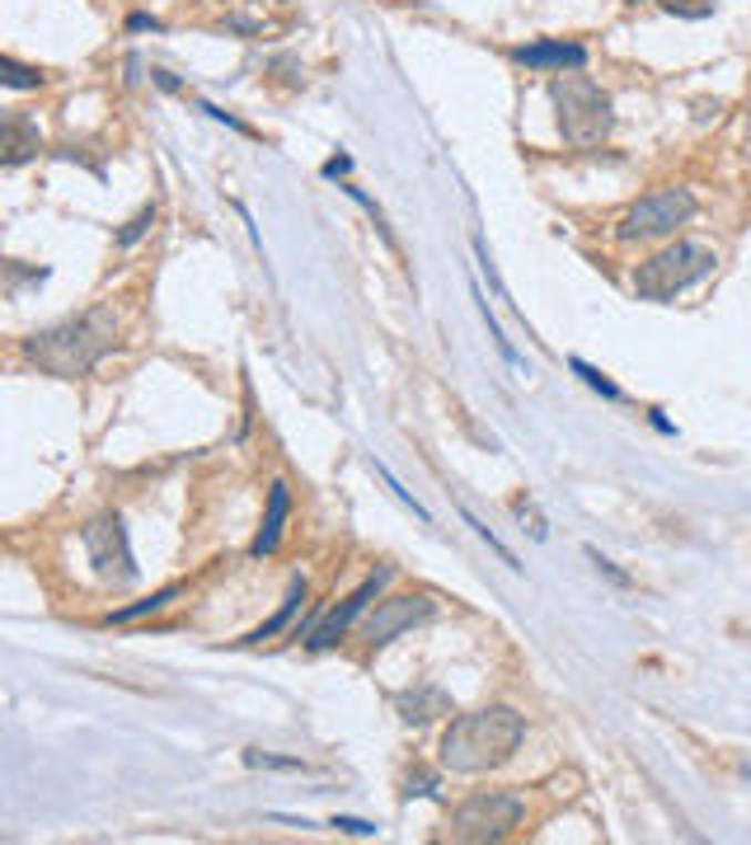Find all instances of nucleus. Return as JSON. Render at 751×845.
<instances>
[{
	"instance_id": "obj_1",
	"label": "nucleus",
	"mask_w": 751,
	"mask_h": 845,
	"mask_svg": "<svg viewBox=\"0 0 751 845\" xmlns=\"http://www.w3.org/2000/svg\"><path fill=\"white\" fill-rule=\"evenodd\" d=\"M113 348H117L113 310L94 306V310H85V316H71L62 324H48V329L29 333V339L19 343V358H24L29 367H38L43 377L75 381V377H90Z\"/></svg>"
},
{
	"instance_id": "obj_2",
	"label": "nucleus",
	"mask_w": 751,
	"mask_h": 845,
	"mask_svg": "<svg viewBox=\"0 0 751 845\" xmlns=\"http://www.w3.org/2000/svg\"><path fill=\"white\" fill-rule=\"evenodd\" d=\"M522 738H526V719L512 704H484V710L456 714L446 723L438 761L451 775H488L517 756Z\"/></svg>"
},
{
	"instance_id": "obj_3",
	"label": "nucleus",
	"mask_w": 751,
	"mask_h": 845,
	"mask_svg": "<svg viewBox=\"0 0 751 845\" xmlns=\"http://www.w3.org/2000/svg\"><path fill=\"white\" fill-rule=\"evenodd\" d=\"M549 100L559 113V136L568 146H597L616 127V104L610 94L587 81V75H555L549 81Z\"/></svg>"
},
{
	"instance_id": "obj_4",
	"label": "nucleus",
	"mask_w": 751,
	"mask_h": 845,
	"mask_svg": "<svg viewBox=\"0 0 751 845\" xmlns=\"http://www.w3.org/2000/svg\"><path fill=\"white\" fill-rule=\"evenodd\" d=\"M714 264H719V254L709 245L677 240V245L658 249L654 259H644L635 268V291L644 301H671V297H681V291H690L696 282H704L709 272H714Z\"/></svg>"
},
{
	"instance_id": "obj_5",
	"label": "nucleus",
	"mask_w": 751,
	"mask_h": 845,
	"mask_svg": "<svg viewBox=\"0 0 751 845\" xmlns=\"http://www.w3.org/2000/svg\"><path fill=\"white\" fill-rule=\"evenodd\" d=\"M526 817V803L517 794L507 790H480L461 798L456 808H451V827L446 836L451 841H465V845H488V841H503L512 836V827Z\"/></svg>"
},
{
	"instance_id": "obj_6",
	"label": "nucleus",
	"mask_w": 751,
	"mask_h": 845,
	"mask_svg": "<svg viewBox=\"0 0 751 845\" xmlns=\"http://www.w3.org/2000/svg\"><path fill=\"white\" fill-rule=\"evenodd\" d=\"M81 545L94 564V578L109 583V587H132L142 578L136 568V555H132V540H127V522L117 513H99L81 526Z\"/></svg>"
},
{
	"instance_id": "obj_7",
	"label": "nucleus",
	"mask_w": 751,
	"mask_h": 845,
	"mask_svg": "<svg viewBox=\"0 0 751 845\" xmlns=\"http://www.w3.org/2000/svg\"><path fill=\"white\" fill-rule=\"evenodd\" d=\"M690 216H696V193H690V188H654L648 198H639L635 207L620 216L616 235H620L625 245H635V240H662V235H671L677 226H686Z\"/></svg>"
},
{
	"instance_id": "obj_8",
	"label": "nucleus",
	"mask_w": 751,
	"mask_h": 845,
	"mask_svg": "<svg viewBox=\"0 0 751 845\" xmlns=\"http://www.w3.org/2000/svg\"><path fill=\"white\" fill-rule=\"evenodd\" d=\"M432 616H438V601H432L428 592H400V597H385V601H375V611L367 616L362 639H367V648H385V643H394L400 635H409V630H419V625H428Z\"/></svg>"
},
{
	"instance_id": "obj_9",
	"label": "nucleus",
	"mask_w": 751,
	"mask_h": 845,
	"mask_svg": "<svg viewBox=\"0 0 751 845\" xmlns=\"http://www.w3.org/2000/svg\"><path fill=\"white\" fill-rule=\"evenodd\" d=\"M385 583H390V568H375V574L358 587V592L343 597V601L333 606V611H329L320 625H315V630L306 635V643L315 648V653H329V648H333V643H339V639L352 630V620H358V616L367 611V606H371L375 597H381V587H385Z\"/></svg>"
},
{
	"instance_id": "obj_10",
	"label": "nucleus",
	"mask_w": 751,
	"mask_h": 845,
	"mask_svg": "<svg viewBox=\"0 0 751 845\" xmlns=\"http://www.w3.org/2000/svg\"><path fill=\"white\" fill-rule=\"evenodd\" d=\"M512 62L531 66V71H583L587 66V48L583 43H564V38H541V43L512 48Z\"/></svg>"
},
{
	"instance_id": "obj_11",
	"label": "nucleus",
	"mask_w": 751,
	"mask_h": 845,
	"mask_svg": "<svg viewBox=\"0 0 751 845\" xmlns=\"http://www.w3.org/2000/svg\"><path fill=\"white\" fill-rule=\"evenodd\" d=\"M394 714H400L409 729H428V723H438L442 714H451V695L442 691V686H432V681L404 686V691H394Z\"/></svg>"
},
{
	"instance_id": "obj_12",
	"label": "nucleus",
	"mask_w": 751,
	"mask_h": 845,
	"mask_svg": "<svg viewBox=\"0 0 751 845\" xmlns=\"http://www.w3.org/2000/svg\"><path fill=\"white\" fill-rule=\"evenodd\" d=\"M287 513H291V488H287V480H272V484H268L264 526H259V536H254V545H249L254 559H264V555H272V549H278L282 530H287Z\"/></svg>"
},
{
	"instance_id": "obj_13",
	"label": "nucleus",
	"mask_w": 751,
	"mask_h": 845,
	"mask_svg": "<svg viewBox=\"0 0 751 845\" xmlns=\"http://www.w3.org/2000/svg\"><path fill=\"white\" fill-rule=\"evenodd\" d=\"M301 606H306V578H291V587H287L282 606H278V611H272V616L259 625V630H249V635L240 639V648H259V643H268V639H278V635L287 630V625L296 620V611H301Z\"/></svg>"
},
{
	"instance_id": "obj_14",
	"label": "nucleus",
	"mask_w": 751,
	"mask_h": 845,
	"mask_svg": "<svg viewBox=\"0 0 751 845\" xmlns=\"http://www.w3.org/2000/svg\"><path fill=\"white\" fill-rule=\"evenodd\" d=\"M38 151H43V136H38V123H29V117L10 113V117H6V169H19L24 161H33Z\"/></svg>"
},
{
	"instance_id": "obj_15",
	"label": "nucleus",
	"mask_w": 751,
	"mask_h": 845,
	"mask_svg": "<svg viewBox=\"0 0 751 845\" xmlns=\"http://www.w3.org/2000/svg\"><path fill=\"white\" fill-rule=\"evenodd\" d=\"M184 597V587L174 583V587H161V592H151L142 601H132V606H117V611L109 616V625H127V620H142V616H155V611H165V606H174Z\"/></svg>"
},
{
	"instance_id": "obj_16",
	"label": "nucleus",
	"mask_w": 751,
	"mask_h": 845,
	"mask_svg": "<svg viewBox=\"0 0 751 845\" xmlns=\"http://www.w3.org/2000/svg\"><path fill=\"white\" fill-rule=\"evenodd\" d=\"M568 371H573V377H583V385H587V390H597L601 400H610V404H620V400H625V390H620L616 381H610L606 371L591 367V362H583V358H568Z\"/></svg>"
},
{
	"instance_id": "obj_17",
	"label": "nucleus",
	"mask_w": 751,
	"mask_h": 845,
	"mask_svg": "<svg viewBox=\"0 0 751 845\" xmlns=\"http://www.w3.org/2000/svg\"><path fill=\"white\" fill-rule=\"evenodd\" d=\"M0 81H6L10 90H38V85H43L48 81V71H38V66H24V62H19V56H0Z\"/></svg>"
},
{
	"instance_id": "obj_18",
	"label": "nucleus",
	"mask_w": 751,
	"mask_h": 845,
	"mask_svg": "<svg viewBox=\"0 0 751 845\" xmlns=\"http://www.w3.org/2000/svg\"><path fill=\"white\" fill-rule=\"evenodd\" d=\"M245 765L249 771H306L301 756H272L264 746H245Z\"/></svg>"
},
{
	"instance_id": "obj_19",
	"label": "nucleus",
	"mask_w": 751,
	"mask_h": 845,
	"mask_svg": "<svg viewBox=\"0 0 751 845\" xmlns=\"http://www.w3.org/2000/svg\"><path fill=\"white\" fill-rule=\"evenodd\" d=\"M151 226H155V203H146L123 230H117V249H132L136 240H142V235H151Z\"/></svg>"
},
{
	"instance_id": "obj_20",
	"label": "nucleus",
	"mask_w": 751,
	"mask_h": 845,
	"mask_svg": "<svg viewBox=\"0 0 751 845\" xmlns=\"http://www.w3.org/2000/svg\"><path fill=\"white\" fill-rule=\"evenodd\" d=\"M343 193H348V198H352V203H362V207H367V216H371V221H375V230H381V240H385V245L394 249V230L385 226V212H381V207H375V198H367V193H362L358 184H343Z\"/></svg>"
},
{
	"instance_id": "obj_21",
	"label": "nucleus",
	"mask_w": 751,
	"mask_h": 845,
	"mask_svg": "<svg viewBox=\"0 0 751 845\" xmlns=\"http://www.w3.org/2000/svg\"><path fill=\"white\" fill-rule=\"evenodd\" d=\"M658 6L677 19H709L714 14V0H658Z\"/></svg>"
},
{
	"instance_id": "obj_22",
	"label": "nucleus",
	"mask_w": 751,
	"mask_h": 845,
	"mask_svg": "<svg viewBox=\"0 0 751 845\" xmlns=\"http://www.w3.org/2000/svg\"><path fill=\"white\" fill-rule=\"evenodd\" d=\"M375 475H381V480H385V488H390V494H394V498H400L404 507H413V517H419V522H428V507H423V503H413V494H409V488H404L400 480H394V475H390V470H385L381 461H375Z\"/></svg>"
},
{
	"instance_id": "obj_23",
	"label": "nucleus",
	"mask_w": 751,
	"mask_h": 845,
	"mask_svg": "<svg viewBox=\"0 0 751 845\" xmlns=\"http://www.w3.org/2000/svg\"><path fill=\"white\" fill-rule=\"evenodd\" d=\"M6 278H10V297H19V287H24V282H48V268H24L19 259H10Z\"/></svg>"
},
{
	"instance_id": "obj_24",
	"label": "nucleus",
	"mask_w": 751,
	"mask_h": 845,
	"mask_svg": "<svg viewBox=\"0 0 751 845\" xmlns=\"http://www.w3.org/2000/svg\"><path fill=\"white\" fill-rule=\"evenodd\" d=\"M404 798H442V790H438V775L413 771V775L404 780Z\"/></svg>"
},
{
	"instance_id": "obj_25",
	"label": "nucleus",
	"mask_w": 751,
	"mask_h": 845,
	"mask_svg": "<svg viewBox=\"0 0 751 845\" xmlns=\"http://www.w3.org/2000/svg\"><path fill=\"white\" fill-rule=\"evenodd\" d=\"M329 827L348 836H375V822H362V817H329Z\"/></svg>"
},
{
	"instance_id": "obj_26",
	"label": "nucleus",
	"mask_w": 751,
	"mask_h": 845,
	"mask_svg": "<svg viewBox=\"0 0 751 845\" xmlns=\"http://www.w3.org/2000/svg\"><path fill=\"white\" fill-rule=\"evenodd\" d=\"M325 179H343V174H352V155H329V161L320 165Z\"/></svg>"
},
{
	"instance_id": "obj_27",
	"label": "nucleus",
	"mask_w": 751,
	"mask_h": 845,
	"mask_svg": "<svg viewBox=\"0 0 751 845\" xmlns=\"http://www.w3.org/2000/svg\"><path fill=\"white\" fill-rule=\"evenodd\" d=\"M127 29H132V33H146V29H151V33H161L165 24H161L155 14H127Z\"/></svg>"
},
{
	"instance_id": "obj_28",
	"label": "nucleus",
	"mask_w": 751,
	"mask_h": 845,
	"mask_svg": "<svg viewBox=\"0 0 751 845\" xmlns=\"http://www.w3.org/2000/svg\"><path fill=\"white\" fill-rule=\"evenodd\" d=\"M587 559H591V564H597V568H601V574H610V578H616V583H620V587H625V583H629V578H625V574H620V568H616V564H610V559H601V555H597V549H591V545H587Z\"/></svg>"
},
{
	"instance_id": "obj_29",
	"label": "nucleus",
	"mask_w": 751,
	"mask_h": 845,
	"mask_svg": "<svg viewBox=\"0 0 751 845\" xmlns=\"http://www.w3.org/2000/svg\"><path fill=\"white\" fill-rule=\"evenodd\" d=\"M151 81L161 85L165 94H174V90H184V85H179V75H169V71H161V66H151Z\"/></svg>"
},
{
	"instance_id": "obj_30",
	"label": "nucleus",
	"mask_w": 751,
	"mask_h": 845,
	"mask_svg": "<svg viewBox=\"0 0 751 845\" xmlns=\"http://www.w3.org/2000/svg\"><path fill=\"white\" fill-rule=\"evenodd\" d=\"M629 6H639V0H629Z\"/></svg>"
}]
</instances>
